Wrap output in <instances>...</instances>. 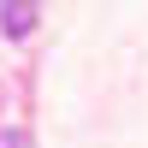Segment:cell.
Listing matches in <instances>:
<instances>
[{
  "instance_id": "cell-1",
  "label": "cell",
  "mask_w": 148,
  "mask_h": 148,
  "mask_svg": "<svg viewBox=\"0 0 148 148\" xmlns=\"http://www.w3.org/2000/svg\"><path fill=\"white\" fill-rule=\"evenodd\" d=\"M36 18H42V0H0V30L12 42H24L36 30Z\"/></svg>"
},
{
  "instance_id": "cell-2",
  "label": "cell",
  "mask_w": 148,
  "mask_h": 148,
  "mask_svg": "<svg viewBox=\"0 0 148 148\" xmlns=\"http://www.w3.org/2000/svg\"><path fill=\"white\" fill-rule=\"evenodd\" d=\"M0 148H30V142H24L18 130H0Z\"/></svg>"
}]
</instances>
